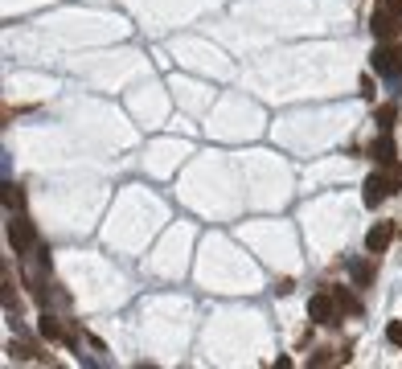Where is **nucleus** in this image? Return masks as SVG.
I'll list each match as a JSON object with an SVG mask.
<instances>
[{
    "label": "nucleus",
    "instance_id": "nucleus-1",
    "mask_svg": "<svg viewBox=\"0 0 402 369\" xmlns=\"http://www.w3.org/2000/svg\"><path fill=\"white\" fill-rule=\"evenodd\" d=\"M370 70L382 78H402V49L394 41H378L374 58H370Z\"/></svg>",
    "mask_w": 402,
    "mask_h": 369
},
{
    "label": "nucleus",
    "instance_id": "nucleus-2",
    "mask_svg": "<svg viewBox=\"0 0 402 369\" xmlns=\"http://www.w3.org/2000/svg\"><path fill=\"white\" fill-rule=\"evenodd\" d=\"M308 316L316 320V324H329V328H337L341 324V304H337V295L332 292H316L312 299H308Z\"/></svg>",
    "mask_w": 402,
    "mask_h": 369
},
{
    "label": "nucleus",
    "instance_id": "nucleus-3",
    "mask_svg": "<svg viewBox=\"0 0 402 369\" xmlns=\"http://www.w3.org/2000/svg\"><path fill=\"white\" fill-rule=\"evenodd\" d=\"M8 246H13V254H29V250L37 246L33 221H25L21 214H13V221H8Z\"/></svg>",
    "mask_w": 402,
    "mask_h": 369
},
{
    "label": "nucleus",
    "instance_id": "nucleus-4",
    "mask_svg": "<svg viewBox=\"0 0 402 369\" xmlns=\"http://www.w3.org/2000/svg\"><path fill=\"white\" fill-rule=\"evenodd\" d=\"M370 29H374V37H378V41H394V37H398V29H402V17H398V13H390V8H374Z\"/></svg>",
    "mask_w": 402,
    "mask_h": 369
},
{
    "label": "nucleus",
    "instance_id": "nucleus-5",
    "mask_svg": "<svg viewBox=\"0 0 402 369\" xmlns=\"http://www.w3.org/2000/svg\"><path fill=\"white\" fill-rule=\"evenodd\" d=\"M361 189H365V193H361V201H365L370 209H378L382 197H390V176H386V169H382V172H370Z\"/></svg>",
    "mask_w": 402,
    "mask_h": 369
},
{
    "label": "nucleus",
    "instance_id": "nucleus-6",
    "mask_svg": "<svg viewBox=\"0 0 402 369\" xmlns=\"http://www.w3.org/2000/svg\"><path fill=\"white\" fill-rule=\"evenodd\" d=\"M390 238H394V226H390V221H378V226H370V234H365V250L378 259V254H386Z\"/></svg>",
    "mask_w": 402,
    "mask_h": 369
},
{
    "label": "nucleus",
    "instance_id": "nucleus-7",
    "mask_svg": "<svg viewBox=\"0 0 402 369\" xmlns=\"http://www.w3.org/2000/svg\"><path fill=\"white\" fill-rule=\"evenodd\" d=\"M370 156L378 160L382 169H386V164H394V140H390V131H382L378 140L370 144Z\"/></svg>",
    "mask_w": 402,
    "mask_h": 369
},
{
    "label": "nucleus",
    "instance_id": "nucleus-8",
    "mask_svg": "<svg viewBox=\"0 0 402 369\" xmlns=\"http://www.w3.org/2000/svg\"><path fill=\"white\" fill-rule=\"evenodd\" d=\"M37 328H42V337H46V341H58V344H62V341H70V332L62 328V320H58V316H49V312H46L42 320H37Z\"/></svg>",
    "mask_w": 402,
    "mask_h": 369
},
{
    "label": "nucleus",
    "instance_id": "nucleus-9",
    "mask_svg": "<svg viewBox=\"0 0 402 369\" xmlns=\"http://www.w3.org/2000/svg\"><path fill=\"white\" fill-rule=\"evenodd\" d=\"M398 119V103H382L378 111H374V123H378V131H390Z\"/></svg>",
    "mask_w": 402,
    "mask_h": 369
},
{
    "label": "nucleus",
    "instance_id": "nucleus-10",
    "mask_svg": "<svg viewBox=\"0 0 402 369\" xmlns=\"http://www.w3.org/2000/svg\"><path fill=\"white\" fill-rule=\"evenodd\" d=\"M4 205H8V214H21L25 209V189L21 185H13V181L4 185Z\"/></svg>",
    "mask_w": 402,
    "mask_h": 369
},
{
    "label": "nucleus",
    "instance_id": "nucleus-11",
    "mask_svg": "<svg viewBox=\"0 0 402 369\" xmlns=\"http://www.w3.org/2000/svg\"><path fill=\"white\" fill-rule=\"evenodd\" d=\"M332 361H341V353H332V349H316V353L308 357L312 369H325V365H332Z\"/></svg>",
    "mask_w": 402,
    "mask_h": 369
},
{
    "label": "nucleus",
    "instance_id": "nucleus-12",
    "mask_svg": "<svg viewBox=\"0 0 402 369\" xmlns=\"http://www.w3.org/2000/svg\"><path fill=\"white\" fill-rule=\"evenodd\" d=\"M332 295H337V304H341V312H353V316H357V312H361V304H357V299H353V295H349V292H345V287H332Z\"/></svg>",
    "mask_w": 402,
    "mask_h": 369
},
{
    "label": "nucleus",
    "instance_id": "nucleus-13",
    "mask_svg": "<svg viewBox=\"0 0 402 369\" xmlns=\"http://www.w3.org/2000/svg\"><path fill=\"white\" fill-rule=\"evenodd\" d=\"M8 353L17 357V361H33L37 353H33V344H25V341H8Z\"/></svg>",
    "mask_w": 402,
    "mask_h": 369
},
{
    "label": "nucleus",
    "instance_id": "nucleus-14",
    "mask_svg": "<svg viewBox=\"0 0 402 369\" xmlns=\"http://www.w3.org/2000/svg\"><path fill=\"white\" fill-rule=\"evenodd\" d=\"M386 176H390V193H402V164H386Z\"/></svg>",
    "mask_w": 402,
    "mask_h": 369
},
{
    "label": "nucleus",
    "instance_id": "nucleus-15",
    "mask_svg": "<svg viewBox=\"0 0 402 369\" xmlns=\"http://www.w3.org/2000/svg\"><path fill=\"white\" fill-rule=\"evenodd\" d=\"M386 341L394 344V349H402V320H390V324H386Z\"/></svg>",
    "mask_w": 402,
    "mask_h": 369
},
{
    "label": "nucleus",
    "instance_id": "nucleus-16",
    "mask_svg": "<svg viewBox=\"0 0 402 369\" xmlns=\"http://www.w3.org/2000/svg\"><path fill=\"white\" fill-rule=\"evenodd\" d=\"M353 279L361 283V287H365V283L374 279V263H357V267H353Z\"/></svg>",
    "mask_w": 402,
    "mask_h": 369
},
{
    "label": "nucleus",
    "instance_id": "nucleus-17",
    "mask_svg": "<svg viewBox=\"0 0 402 369\" xmlns=\"http://www.w3.org/2000/svg\"><path fill=\"white\" fill-rule=\"evenodd\" d=\"M378 8H390V13H398L402 17V0H378Z\"/></svg>",
    "mask_w": 402,
    "mask_h": 369
},
{
    "label": "nucleus",
    "instance_id": "nucleus-18",
    "mask_svg": "<svg viewBox=\"0 0 402 369\" xmlns=\"http://www.w3.org/2000/svg\"><path fill=\"white\" fill-rule=\"evenodd\" d=\"M398 234H402V226H398Z\"/></svg>",
    "mask_w": 402,
    "mask_h": 369
}]
</instances>
